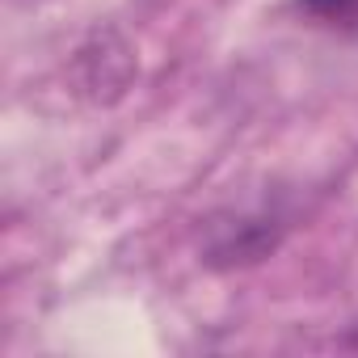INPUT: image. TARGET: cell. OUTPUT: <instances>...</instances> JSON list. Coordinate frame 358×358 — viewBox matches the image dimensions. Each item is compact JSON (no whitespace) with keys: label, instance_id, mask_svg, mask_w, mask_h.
I'll return each instance as SVG.
<instances>
[{"label":"cell","instance_id":"6da1fadb","mask_svg":"<svg viewBox=\"0 0 358 358\" xmlns=\"http://www.w3.org/2000/svg\"><path fill=\"white\" fill-rule=\"evenodd\" d=\"M303 9L320 13L324 22H350L358 17V0H303Z\"/></svg>","mask_w":358,"mask_h":358}]
</instances>
